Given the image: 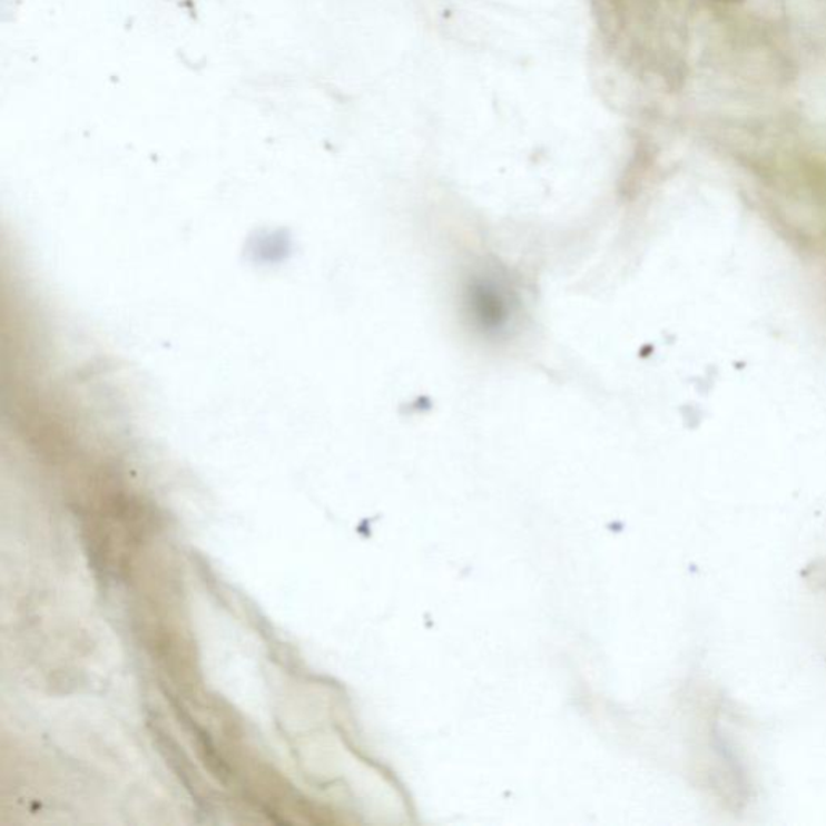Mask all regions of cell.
Listing matches in <instances>:
<instances>
[{"instance_id": "obj_1", "label": "cell", "mask_w": 826, "mask_h": 826, "mask_svg": "<svg viewBox=\"0 0 826 826\" xmlns=\"http://www.w3.org/2000/svg\"><path fill=\"white\" fill-rule=\"evenodd\" d=\"M721 2H739V0H721Z\"/></svg>"}]
</instances>
